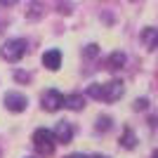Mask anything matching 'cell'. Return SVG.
I'll return each mask as SVG.
<instances>
[{"label":"cell","instance_id":"obj_1","mask_svg":"<svg viewBox=\"0 0 158 158\" xmlns=\"http://www.w3.org/2000/svg\"><path fill=\"white\" fill-rule=\"evenodd\" d=\"M123 92H125V87H123V83L120 80H111V83H92V85L87 87V94L94 99H102V102H116V99L123 97Z\"/></svg>","mask_w":158,"mask_h":158},{"label":"cell","instance_id":"obj_2","mask_svg":"<svg viewBox=\"0 0 158 158\" xmlns=\"http://www.w3.org/2000/svg\"><path fill=\"white\" fill-rule=\"evenodd\" d=\"M24 52H26V40L24 38H12L0 47V57L5 61H19L24 57Z\"/></svg>","mask_w":158,"mask_h":158},{"label":"cell","instance_id":"obj_3","mask_svg":"<svg viewBox=\"0 0 158 158\" xmlns=\"http://www.w3.org/2000/svg\"><path fill=\"white\" fill-rule=\"evenodd\" d=\"M54 135L52 130H45V127H40V130L33 132V146L38 149V153H43V156H50V153L54 151Z\"/></svg>","mask_w":158,"mask_h":158},{"label":"cell","instance_id":"obj_4","mask_svg":"<svg viewBox=\"0 0 158 158\" xmlns=\"http://www.w3.org/2000/svg\"><path fill=\"white\" fill-rule=\"evenodd\" d=\"M40 102H43V109H45V111H57V109L64 106V94L52 87V90H45V92H43Z\"/></svg>","mask_w":158,"mask_h":158},{"label":"cell","instance_id":"obj_5","mask_svg":"<svg viewBox=\"0 0 158 158\" xmlns=\"http://www.w3.org/2000/svg\"><path fill=\"white\" fill-rule=\"evenodd\" d=\"M52 135H54V142H59V144H69V142L73 139V127H71V123H69V120H59Z\"/></svg>","mask_w":158,"mask_h":158},{"label":"cell","instance_id":"obj_6","mask_svg":"<svg viewBox=\"0 0 158 158\" xmlns=\"http://www.w3.org/2000/svg\"><path fill=\"white\" fill-rule=\"evenodd\" d=\"M5 106L10 111H24V109H26V94L17 92V90L7 92L5 94Z\"/></svg>","mask_w":158,"mask_h":158},{"label":"cell","instance_id":"obj_7","mask_svg":"<svg viewBox=\"0 0 158 158\" xmlns=\"http://www.w3.org/2000/svg\"><path fill=\"white\" fill-rule=\"evenodd\" d=\"M43 66L50 69V71H57L61 66V52L59 50H47V52L43 54Z\"/></svg>","mask_w":158,"mask_h":158},{"label":"cell","instance_id":"obj_8","mask_svg":"<svg viewBox=\"0 0 158 158\" xmlns=\"http://www.w3.org/2000/svg\"><path fill=\"white\" fill-rule=\"evenodd\" d=\"M142 43H144L149 50H156L158 47V28L156 26H149L142 31Z\"/></svg>","mask_w":158,"mask_h":158},{"label":"cell","instance_id":"obj_9","mask_svg":"<svg viewBox=\"0 0 158 158\" xmlns=\"http://www.w3.org/2000/svg\"><path fill=\"white\" fill-rule=\"evenodd\" d=\"M64 106H69L73 111H80L85 106V99L80 97V94H69V97H64Z\"/></svg>","mask_w":158,"mask_h":158},{"label":"cell","instance_id":"obj_10","mask_svg":"<svg viewBox=\"0 0 158 158\" xmlns=\"http://www.w3.org/2000/svg\"><path fill=\"white\" fill-rule=\"evenodd\" d=\"M123 64H125V54L123 52H113L109 57V69H120Z\"/></svg>","mask_w":158,"mask_h":158},{"label":"cell","instance_id":"obj_11","mask_svg":"<svg viewBox=\"0 0 158 158\" xmlns=\"http://www.w3.org/2000/svg\"><path fill=\"white\" fill-rule=\"evenodd\" d=\"M120 144L125 146V149H132V146H135V135H132L130 130H125V135H123V139H120Z\"/></svg>","mask_w":158,"mask_h":158},{"label":"cell","instance_id":"obj_12","mask_svg":"<svg viewBox=\"0 0 158 158\" xmlns=\"http://www.w3.org/2000/svg\"><path fill=\"white\" fill-rule=\"evenodd\" d=\"M109 123H111V120H109V118H106V116H104V118H99L97 127H99V130H109Z\"/></svg>","mask_w":158,"mask_h":158},{"label":"cell","instance_id":"obj_13","mask_svg":"<svg viewBox=\"0 0 158 158\" xmlns=\"http://www.w3.org/2000/svg\"><path fill=\"white\" fill-rule=\"evenodd\" d=\"M85 54H87V57H94V54H97V45H87Z\"/></svg>","mask_w":158,"mask_h":158},{"label":"cell","instance_id":"obj_14","mask_svg":"<svg viewBox=\"0 0 158 158\" xmlns=\"http://www.w3.org/2000/svg\"><path fill=\"white\" fill-rule=\"evenodd\" d=\"M135 109H146V99H137V102H135Z\"/></svg>","mask_w":158,"mask_h":158},{"label":"cell","instance_id":"obj_15","mask_svg":"<svg viewBox=\"0 0 158 158\" xmlns=\"http://www.w3.org/2000/svg\"><path fill=\"white\" fill-rule=\"evenodd\" d=\"M66 158H90V156H83V153H71V156H66Z\"/></svg>","mask_w":158,"mask_h":158},{"label":"cell","instance_id":"obj_16","mask_svg":"<svg viewBox=\"0 0 158 158\" xmlns=\"http://www.w3.org/2000/svg\"><path fill=\"white\" fill-rule=\"evenodd\" d=\"M90 158H109V156H102V153H94V156H90Z\"/></svg>","mask_w":158,"mask_h":158},{"label":"cell","instance_id":"obj_17","mask_svg":"<svg viewBox=\"0 0 158 158\" xmlns=\"http://www.w3.org/2000/svg\"><path fill=\"white\" fill-rule=\"evenodd\" d=\"M151 158H158V149H156V151H153V156Z\"/></svg>","mask_w":158,"mask_h":158}]
</instances>
